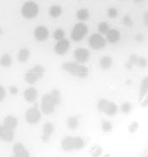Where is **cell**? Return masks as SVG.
Returning <instances> with one entry per match:
<instances>
[{
  "instance_id": "6da1fadb",
  "label": "cell",
  "mask_w": 148,
  "mask_h": 157,
  "mask_svg": "<svg viewBox=\"0 0 148 157\" xmlns=\"http://www.w3.org/2000/svg\"><path fill=\"white\" fill-rule=\"evenodd\" d=\"M62 68L64 71L75 77L84 78L89 75V70L85 65L76 61H67L62 65Z\"/></svg>"
},
{
  "instance_id": "7a4b0ae2",
  "label": "cell",
  "mask_w": 148,
  "mask_h": 157,
  "mask_svg": "<svg viewBox=\"0 0 148 157\" xmlns=\"http://www.w3.org/2000/svg\"><path fill=\"white\" fill-rule=\"evenodd\" d=\"M85 140L80 136H66L61 142V147L65 151L80 150L84 148Z\"/></svg>"
},
{
  "instance_id": "3957f363",
  "label": "cell",
  "mask_w": 148,
  "mask_h": 157,
  "mask_svg": "<svg viewBox=\"0 0 148 157\" xmlns=\"http://www.w3.org/2000/svg\"><path fill=\"white\" fill-rule=\"evenodd\" d=\"M45 73V68L41 65H36L26 72L25 81L30 85L34 84L43 77Z\"/></svg>"
},
{
  "instance_id": "277c9868",
  "label": "cell",
  "mask_w": 148,
  "mask_h": 157,
  "mask_svg": "<svg viewBox=\"0 0 148 157\" xmlns=\"http://www.w3.org/2000/svg\"><path fill=\"white\" fill-rule=\"evenodd\" d=\"M40 11V7L33 1H28L25 2L22 7L21 13L22 16L27 20H31L37 17Z\"/></svg>"
},
{
  "instance_id": "5b68a950",
  "label": "cell",
  "mask_w": 148,
  "mask_h": 157,
  "mask_svg": "<svg viewBox=\"0 0 148 157\" xmlns=\"http://www.w3.org/2000/svg\"><path fill=\"white\" fill-rule=\"evenodd\" d=\"M88 27L83 22H78L73 28L71 38L74 42L81 41L88 33Z\"/></svg>"
},
{
  "instance_id": "8992f818",
  "label": "cell",
  "mask_w": 148,
  "mask_h": 157,
  "mask_svg": "<svg viewBox=\"0 0 148 157\" xmlns=\"http://www.w3.org/2000/svg\"><path fill=\"white\" fill-rule=\"evenodd\" d=\"M88 44L91 48L94 50H100L106 46V40L100 33H95L90 36Z\"/></svg>"
},
{
  "instance_id": "52a82bcc",
  "label": "cell",
  "mask_w": 148,
  "mask_h": 157,
  "mask_svg": "<svg viewBox=\"0 0 148 157\" xmlns=\"http://www.w3.org/2000/svg\"><path fill=\"white\" fill-rule=\"evenodd\" d=\"M56 104H54L51 96L49 94H45L42 97L41 104V110L45 115H51L55 111Z\"/></svg>"
},
{
  "instance_id": "ba28073f",
  "label": "cell",
  "mask_w": 148,
  "mask_h": 157,
  "mask_svg": "<svg viewBox=\"0 0 148 157\" xmlns=\"http://www.w3.org/2000/svg\"><path fill=\"white\" fill-rule=\"evenodd\" d=\"M25 117L27 122L30 124H38L41 120L42 114L37 108L33 107V108L28 109L26 111Z\"/></svg>"
},
{
  "instance_id": "9c48e42d",
  "label": "cell",
  "mask_w": 148,
  "mask_h": 157,
  "mask_svg": "<svg viewBox=\"0 0 148 157\" xmlns=\"http://www.w3.org/2000/svg\"><path fill=\"white\" fill-rule=\"evenodd\" d=\"M74 58L75 61L78 63H85L89 61L90 58V52L86 48H78L74 52Z\"/></svg>"
},
{
  "instance_id": "30bf717a",
  "label": "cell",
  "mask_w": 148,
  "mask_h": 157,
  "mask_svg": "<svg viewBox=\"0 0 148 157\" xmlns=\"http://www.w3.org/2000/svg\"><path fill=\"white\" fill-rule=\"evenodd\" d=\"M69 41L67 39L64 38L61 40L57 42V43L54 46V52L58 55L62 56V55H64L67 53V52L69 49Z\"/></svg>"
},
{
  "instance_id": "8fae6325",
  "label": "cell",
  "mask_w": 148,
  "mask_h": 157,
  "mask_svg": "<svg viewBox=\"0 0 148 157\" xmlns=\"http://www.w3.org/2000/svg\"><path fill=\"white\" fill-rule=\"evenodd\" d=\"M54 132V125L50 122H46L42 127V135L41 136V140L43 143H48Z\"/></svg>"
},
{
  "instance_id": "7c38bea8",
  "label": "cell",
  "mask_w": 148,
  "mask_h": 157,
  "mask_svg": "<svg viewBox=\"0 0 148 157\" xmlns=\"http://www.w3.org/2000/svg\"><path fill=\"white\" fill-rule=\"evenodd\" d=\"M34 37L39 42H44L47 40L49 36L48 29L45 26H38L34 30Z\"/></svg>"
},
{
  "instance_id": "4fadbf2b",
  "label": "cell",
  "mask_w": 148,
  "mask_h": 157,
  "mask_svg": "<svg viewBox=\"0 0 148 157\" xmlns=\"http://www.w3.org/2000/svg\"><path fill=\"white\" fill-rule=\"evenodd\" d=\"M0 138L5 142H11L14 139L13 130L4 124L0 125Z\"/></svg>"
},
{
  "instance_id": "5bb4252c",
  "label": "cell",
  "mask_w": 148,
  "mask_h": 157,
  "mask_svg": "<svg viewBox=\"0 0 148 157\" xmlns=\"http://www.w3.org/2000/svg\"><path fill=\"white\" fill-rule=\"evenodd\" d=\"M13 151V157H30L29 152L25 148L24 145L20 143L15 144Z\"/></svg>"
},
{
  "instance_id": "9a60e30c",
  "label": "cell",
  "mask_w": 148,
  "mask_h": 157,
  "mask_svg": "<svg viewBox=\"0 0 148 157\" xmlns=\"http://www.w3.org/2000/svg\"><path fill=\"white\" fill-rule=\"evenodd\" d=\"M38 96V92L37 89L33 87L27 88L24 92V98L27 102L33 103L37 99Z\"/></svg>"
},
{
  "instance_id": "2e32d148",
  "label": "cell",
  "mask_w": 148,
  "mask_h": 157,
  "mask_svg": "<svg viewBox=\"0 0 148 157\" xmlns=\"http://www.w3.org/2000/svg\"><path fill=\"white\" fill-rule=\"evenodd\" d=\"M121 39V33L116 29H110L106 34V40L110 43H118Z\"/></svg>"
},
{
  "instance_id": "e0dca14e",
  "label": "cell",
  "mask_w": 148,
  "mask_h": 157,
  "mask_svg": "<svg viewBox=\"0 0 148 157\" xmlns=\"http://www.w3.org/2000/svg\"><path fill=\"white\" fill-rule=\"evenodd\" d=\"M103 113L108 116H114L118 113V106L113 101H107Z\"/></svg>"
},
{
  "instance_id": "ac0fdd59",
  "label": "cell",
  "mask_w": 148,
  "mask_h": 157,
  "mask_svg": "<svg viewBox=\"0 0 148 157\" xmlns=\"http://www.w3.org/2000/svg\"><path fill=\"white\" fill-rule=\"evenodd\" d=\"M4 125L11 129H15L18 125V120L13 116H8L4 120Z\"/></svg>"
},
{
  "instance_id": "d6986e66",
  "label": "cell",
  "mask_w": 148,
  "mask_h": 157,
  "mask_svg": "<svg viewBox=\"0 0 148 157\" xmlns=\"http://www.w3.org/2000/svg\"><path fill=\"white\" fill-rule=\"evenodd\" d=\"M113 63V60L111 57L109 56H105L102 57L100 60V67L103 70H107L111 68Z\"/></svg>"
},
{
  "instance_id": "ffe728a7",
  "label": "cell",
  "mask_w": 148,
  "mask_h": 157,
  "mask_svg": "<svg viewBox=\"0 0 148 157\" xmlns=\"http://www.w3.org/2000/svg\"><path fill=\"white\" fill-rule=\"evenodd\" d=\"M67 127L70 130H76L79 127L78 118L76 116H70L67 120Z\"/></svg>"
},
{
  "instance_id": "44dd1931",
  "label": "cell",
  "mask_w": 148,
  "mask_h": 157,
  "mask_svg": "<svg viewBox=\"0 0 148 157\" xmlns=\"http://www.w3.org/2000/svg\"><path fill=\"white\" fill-rule=\"evenodd\" d=\"M30 51L27 48H22L18 53L17 59L20 63H26L30 57Z\"/></svg>"
},
{
  "instance_id": "7402d4cb",
  "label": "cell",
  "mask_w": 148,
  "mask_h": 157,
  "mask_svg": "<svg viewBox=\"0 0 148 157\" xmlns=\"http://www.w3.org/2000/svg\"><path fill=\"white\" fill-rule=\"evenodd\" d=\"M90 16L89 11L87 9H80L76 13V17L81 22H85L89 20Z\"/></svg>"
},
{
  "instance_id": "603a6c76",
  "label": "cell",
  "mask_w": 148,
  "mask_h": 157,
  "mask_svg": "<svg viewBox=\"0 0 148 157\" xmlns=\"http://www.w3.org/2000/svg\"><path fill=\"white\" fill-rule=\"evenodd\" d=\"M62 9L59 5H53L49 9V13L51 17L53 18L59 17L62 15Z\"/></svg>"
},
{
  "instance_id": "cb8c5ba5",
  "label": "cell",
  "mask_w": 148,
  "mask_h": 157,
  "mask_svg": "<svg viewBox=\"0 0 148 157\" xmlns=\"http://www.w3.org/2000/svg\"><path fill=\"white\" fill-rule=\"evenodd\" d=\"M103 150L99 145H94L90 148L89 153L92 157H100L103 154Z\"/></svg>"
},
{
  "instance_id": "d4e9b609",
  "label": "cell",
  "mask_w": 148,
  "mask_h": 157,
  "mask_svg": "<svg viewBox=\"0 0 148 157\" xmlns=\"http://www.w3.org/2000/svg\"><path fill=\"white\" fill-rule=\"evenodd\" d=\"M13 63V59L12 57L10 56L9 54H5L2 55L1 58H0V65L2 67H9Z\"/></svg>"
},
{
  "instance_id": "484cf974",
  "label": "cell",
  "mask_w": 148,
  "mask_h": 157,
  "mask_svg": "<svg viewBox=\"0 0 148 157\" xmlns=\"http://www.w3.org/2000/svg\"><path fill=\"white\" fill-rule=\"evenodd\" d=\"M148 93V77H145L141 83L140 88V98L142 99Z\"/></svg>"
},
{
  "instance_id": "4316f807",
  "label": "cell",
  "mask_w": 148,
  "mask_h": 157,
  "mask_svg": "<svg viewBox=\"0 0 148 157\" xmlns=\"http://www.w3.org/2000/svg\"><path fill=\"white\" fill-rule=\"evenodd\" d=\"M50 95L56 106L61 104V94L59 90H58V89H53L51 91Z\"/></svg>"
},
{
  "instance_id": "83f0119b",
  "label": "cell",
  "mask_w": 148,
  "mask_h": 157,
  "mask_svg": "<svg viewBox=\"0 0 148 157\" xmlns=\"http://www.w3.org/2000/svg\"><path fill=\"white\" fill-rule=\"evenodd\" d=\"M101 129L105 133H110L113 130V124L108 120H103L101 123Z\"/></svg>"
},
{
  "instance_id": "f1b7e54d",
  "label": "cell",
  "mask_w": 148,
  "mask_h": 157,
  "mask_svg": "<svg viewBox=\"0 0 148 157\" xmlns=\"http://www.w3.org/2000/svg\"><path fill=\"white\" fill-rule=\"evenodd\" d=\"M139 56L136 54H132L129 56V60L127 63L125 64V67L128 70H131L134 65L136 64L137 60H138Z\"/></svg>"
},
{
  "instance_id": "f546056e",
  "label": "cell",
  "mask_w": 148,
  "mask_h": 157,
  "mask_svg": "<svg viewBox=\"0 0 148 157\" xmlns=\"http://www.w3.org/2000/svg\"><path fill=\"white\" fill-rule=\"evenodd\" d=\"M110 29V25H109L108 23L105 22H102L99 23V25L98 26V30L100 34L106 35Z\"/></svg>"
},
{
  "instance_id": "4dcf8cb0",
  "label": "cell",
  "mask_w": 148,
  "mask_h": 157,
  "mask_svg": "<svg viewBox=\"0 0 148 157\" xmlns=\"http://www.w3.org/2000/svg\"><path fill=\"white\" fill-rule=\"evenodd\" d=\"M53 38L57 41L61 40L64 38L65 36V32L62 29H57L53 32Z\"/></svg>"
},
{
  "instance_id": "1f68e13d",
  "label": "cell",
  "mask_w": 148,
  "mask_h": 157,
  "mask_svg": "<svg viewBox=\"0 0 148 157\" xmlns=\"http://www.w3.org/2000/svg\"><path fill=\"white\" fill-rule=\"evenodd\" d=\"M121 111L124 114H128L130 113L132 111V105L130 103L128 102V101H125L121 105L120 107Z\"/></svg>"
},
{
  "instance_id": "d6a6232c",
  "label": "cell",
  "mask_w": 148,
  "mask_h": 157,
  "mask_svg": "<svg viewBox=\"0 0 148 157\" xmlns=\"http://www.w3.org/2000/svg\"><path fill=\"white\" fill-rule=\"evenodd\" d=\"M118 10L115 9V8L114 7H111V8H110L107 10V16L111 18V19H114V18H116V17L118 16Z\"/></svg>"
},
{
  "instance_id": "836d02e7",
  "label": "cell",
  "mask_w": 148,
  "mask_h": 157,
  "mask_svg": "<svg viewBox=\"0 0 148 157\" xmlns=\"http://www.w3.org/2000/svg\"><path fill=\"white\" fill-rule=\"evenodd\" d=\"M123 24L128 27H132L133 26V20L129 15H125L123 18Z\"/></svg>"
},
{
  "instance_id": "e575fe53",
  "label": "cell",
  "mask_w": 148,
  "mask_h": 157,
  "mask_svg": "<svg viewBox=\"0 0 148 157\" xmlns=\"http://www.w3.org/2000/svg\"><path fill=\"white\" fill-rule=\"evenodd\" d=\"M139 129V123L136 122H132L128 126V132L130 133H134Z\"/></svg>"
},
{
  "instance_id": "d590c367",
  "label": "cell",
  "mask_w": 148,
  "mask_h": 157,
  "mask_svg": "<svg viewBox=\"0 0 148 157\" xmlns=\"http://www.w3.org/2000/svg\"><path fill=\"white\" fill-rule=\"evenodd\" d=\"M136 65L141 67H145L147 65V61L143 57H139L136 62Z\"/></svg>"
},
{
  "instance_id": "8d00e7d4",
  "label": "cell",
  "mask_w": 148,
  "mask_h": 157,
  "mask_svg": "<svg viewBox=\"0 0 148 157\" xmlns=\"http://www.w3.org/2000/svg\"><path fill=\"white\" fill-rule=\"evenodd\" d=\"M9 92L10 94H11V95H17L18 93H19V90H18V88L16 87V86H12L9 88Z\"/></svg>"
},
{
  "instance_id": "74e56055",
  "label": "cell",
  "mask_w": 148,
  "mask_h": 157,
  "mask_svg": "<svg viewBox=\"0 0 148 157\" xmlns=\"http://www.w3.org/2000/svg\"><path fill=\"white\" fill-rule=\"evenodd\" d=\"M6 97V90L3 86L0 85V101H2Z\"/></svg>"
},
{
  "instance_id": "f35d334b",
  "label": "cell",
  "mask_w": 148,
  "mask_h": 157,
  "mask_svg": "<svg viewBox=\"0 0 148 157\" xmlns=\"http://www.w3.org/2000/svg\"><path fill=\"white\" fill-rule=\"evenodd\" d=\"M135 40L137 41V42H142L143 40H144V36L141 33H139V34H137L136 36H135Z\"/></svg>"
},
{
  "instance_id": "ab89813d",
  "label": "cell",
  "mask_w": 148,
  "mask_h": 157,
  "mask_svg": "<svg viewBox=\"0 0 148 157\" xmlns=\"http://www.w3.org/2000/svg\"><path fill=\"white\" fill-rule=\"evenodd\" d=\"M142 106H148V96L145 98L143 101L142 102Z\"/></svg>"
},
{
  "instance_id": "60d3db41",
  "label": "cell",
  "mask_w": 148,
  "mask_h": 157,
  "mask_svg": "<svg viewBox=\"0 0 148 157\" xmlns=\"http://www.w3.org/2000/svg\"><path fill=\"white\" fill-rule=\"evenodd\" d=\"M143 20H144V22L145 23V24L148 25V12H147L144 15Z\"/></svg>"
},
{
  "instance_id": "b9f144b4",
  "label": "cell",
  "mask_w": 148,
  "mask_h": 157,
  "mask_svg": "<svg viewBox=\"0 0 148 157\" xmlns=\"http://www.w3.org/2000/svg\"><path fill=\"white\" fill-rule=\"evenodd\" d=\"M103 157H110V154H109V153H106V154H104Z\"/></svg>"
},
{
  "instance_id": "7bdbcfd3",
  "label": "cell",
  "mask_w": 148,
  "mask_h": 157,
  "mask_svg": "<svg viewBox=\"0 0 148 157\" xmlns=\"http://www.w3.org/2000/svg\"><path fill=\"white\" fill-rule=\"evenodd\" d=\"M134 1L136 2H141L143 1V0H134Z\"/></svg>"
},
{
  "instance_id": "ee69618b",
  "label": "cell",
  "mask_w": 148,
  "mask_h": 157,
  "mask_svg": "<svg viewBox=\"0 0 148 157\" xmlns=\"http://www.w3.org/2000/svg\"><path fill=\"white\" fill-rule=\"evenodd\" d=\"M2 29H1V27H0V36L2 35Z\"/></svg>"
}]
</instances>
